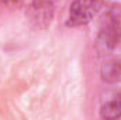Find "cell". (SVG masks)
Wrapping results in <instances>:
<instances>
[{"label":"cell","instance_id":"obj_1","mask_svg":"<svg viewBox=\"0 0 121 120\" xmlns=\"http://www.w3.org/2000/svg\"><path fill=\"white\" fill-rule=\"evenodd\" d=\"M99 40L108 51L121 47V14L117 10L110 9L103 16L99 28Z\"/></svg>","mask_w":121,"mask_h":120},{"label":"cell","instance_id":"obj_2","mask_svg":"<svg viewBox=\"0 0 121 120\" xmlns=\"http://www.w3.org/2000/svg\"><path fill=\"white\" fill-rule=\"evenodd\" d=\"M103 0H72L66 17L68 27H82L90 23L101 7Z\"/></svg>","mask_w":121,"mask_h":120},{"label":"cell","instance_id":"obj_3","mask_svg":"<svg viewBox=\"0 0 121 120\" xmlns=\"http://www.w3.org/2000/svg\"><path fill=\"white\" fill-rule=\"evenodd\" d=\"M99 116L106 120H114L121 117V89L107 93L99 107Z\"/></svg>","mask_w":121,"mask_h":120},{"label":"cell","instance_id":"obj_4","mask_svg":"<svg viewBox=\"0 0 121 120\" xmlns=\"http://www.w3.org/2000/svg\"><path fill=\"white\" fill-rule=\"evenodd\" d=\"M101 79L107 83H118L121 82V60H111L104 61L100 69Z\"/></svg>","mask_w":121,"mask_h":120},{"label":"cell","instance_id":"obj_5","mask_svg":"<svg viewBox=\"0 0 121 120\" xmlns=\"http://www.w3.org/2000/svg\"><path fill=\"white\" fill-rule=\"evenodd\" d=\"M1 3H11V1H16V0H0Z\"/></svg>","mask_w":121,"mask_h":120}]
</instances>
